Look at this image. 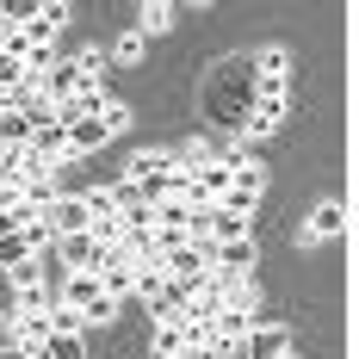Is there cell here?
Here are the masks:
<instances>
[{
	"label": "cell",
	"instance_id": "cell-1",
	"mask_svg": "<svg viewBox=\"0 0 359 359\" xmlns=\"http://www.w3.org/2000/svg\"><path fill=\"white\" fill-rule=\"evenodd\" d=\"M87 198L81 192H56L50 198V211H43V229H50V242H69V236H87Z\"/></svg>",
	"mask_w": 359,
	"mask_h": 359
},
{
	"label": "cell",
	"instance_id": "cell-2",
	"mask_svg": "<svg viewBox=\"0 0 359 359\" xmlns=\"http://www.w3.org/2000/svg\"><path fill=\"white\" fill-rule=\"evenodd\" d=\"M205 260H211V279H248L254 242H248V236H242V242H211V248H205Z\"/></svg>",
	"mask_w": 359,
	"mask_h": 359
},
{
	"label": "cell",
	"instance_id": "cell-3",
	"mask_svg": "<svg viewBox=\"0 0 359 359\" xmlns=\"http://www.w3.org/2000/svg\"><path fill=\"white\" fill-rule=\"evenodd\" d=\"M285 353H291V341H285V328H273V323H254L242 334V359H285Z\"/></svg>",
	"mask_w": 359,
	"mask_h": 359
},
{
	"label": "cell",
	"instance_id": "cell-4",
	"mask_svg": "<svg viewBox=\"0 0 359 359\" xmlns=\"http://www.w3.org/2000/svg\"><path fill=\"white\" fill-rule=\"evenodd\" d=\"M304 236H310V242H328V236H347V205H341V198H323V205L310 211V223H304Z\"/></svg>",
	"mask_w": 359,
	"mask_h": 359
},
{
	"label": "cell",
	"instance_id": "cell-5",
	"mask_svg": "<svg viewBox=\"0 0 359 359\" xmlns=\"http://www.w3.org/2000/svg\"><path fill=\"white\" fill-rule=\"evenodd\" d=\"M62 130H69V155H74V161H81V155H93L100 143H111V137H106V124H100V118H69Z\"/></svg>",
	"mask_w": 359,
	"mask_h": 359
},
{
	"label": "cell",
	"instance_id": "cell-6",
	"mask_svg": "<svg viewBox=\"0 0 359 359\" xmlns=\"http://www.w3.org/2000/svg\"><path fill=\"white\" fill-rule=\"evenodd\" d=\"M161 174H180L174 149H143V155H130V180H161Z\"/></svg>",
	"mask_w": 359,
	"mask_h": 359
},
{
	"label": "cell",
	"instance_id": "cell-7",
	"mask_svg": "<svg viewBox=\"0 0 359 359\" xmlns=\"http://www.w3.org/2000/svg\"><path fill=\"white\" fill-rule=\"evenodd\" d=\"M43 359H87V334H81V328H50Z\"/></svg>",
	"mask_w": 359,
	"mask_h": 359
},
{
	"label": "cell",
	"instance_id": "cell-8",
	"mask_svg": "<svg viewBox=\"0 0 359 359\" xmlns=\"http://www.w3.org/2000/svg\"><path fill=\"white\" fill-rule=\"evenodd\" d=\"M155 359H174V353H186V310H180L174 323H155V347H149Z\"/></svg>",
	"mask_w": 359,
	"mask_h": 359
},
{
	"label": "cell",
	"instance_id": "cell-9",
	"mask_svg": "<svg viewBox=\"0 0 359 359\" xmlns=\"http://www.w3.org/2000/svg\"><path fill=\"white\" fill-rule=\"evenodd\" d=\"M174 19H180V6H168V0H149L143 13H137V25H130V32H137V37H155V32H168Z\"/></svg>",
	"mask_w": 359,
	"mask_h": 359
},
{
	"label": "cell",
	"instance_id": "cell-10",
	"mask_svg": "<svg viewBox=\"0 0 359 359\" xmlns=\"http://www.w3.org/2000/svg\"><path fill=\"white\" fill-rule=\"evenodd\" d=\"M254 328V316H242V310H217L211 316V334H217V347H236L242 334Z\"/></svg>",
	"mask_w": 359,
	"mask_h": 359
},
{
	"label": "cell",
	"instance_id": "cell-11",
	"mask_svg": "<svg viewBox=\"0 0 359 359\" xmlns=\"http://www.w3.org/2000/svg\"><path fill=\"white\" fill-rule=\"evenodd\" d=\"M254 74H260V81H285V74H291V56L279 50V43H266V50L254 56Z\"/></svg>",
	"mask_w": 359,
	"mask_h": 359
},
{
	"label": "cell",
	"instance_id": "cell-12",
	"mask_svg": "<svg viewBox=\"0 0 359 359\" xmlns=\"http://www.w3.org/2000/svg\"><path fill=\"white\" fill-rule=\"evenodd\" d=\"M56 304H50V291L32 285V291H13V316H50Z\"/></svg>",
	"mask_w": 359,
	"mask_h": 359
},
{
	"label": "cell",
	"instance_id": "cell-13",
	"mask_svg": "<svg viewBox=\"0 0 359 359\" xmlns=\"http://www.w3.org/2000/svg\"><path fill=\"white\" fill-rule=\"evenodd\" d=\"M19 143H32V118L0 111V149H19Z\"/></svg>",
	"mask_w": 359,
	"mask_h": 359
},
{
	"label": "cell",
	"instance_id": "cell-14",
	"mask_svg": "<svg viewBox=\"0 0 359 359\" xmlns=\"http://www.w3.org/2000/svg\"><path fill=\"white\" fill-rule=\"evenodd\" d=\"M106 192H111V205H118V217H124V211H149V205H143V186H137L130 174L118 180V186H106Z\"/></svg>",
	"mask_w": 359,
	"mask_h": 359
},
{
	"label": "cell",
	"instance_id": "cell-15",
	"mask_svg": "<svg viewBox=\"0 0 359 359\" xmlns=\"http://www.w3.org/2000/svg\"><path fill=\"white\" fill-rule=\"evenodd\" d=\"M6 279H13V291H32V285H43V254L19 260V266H6Z\"/></svg>",
	"mask_w": 359,
	"mask_h": 359
},
{
	"label": "cell",
	"instance_id": "cell-16",
	"mask_svg": "<svg viewBox=\"0 0 359 359\" xmlns=\"http://www.w3.org/2000/svg\"><path fill=\"white\" fill-rule=\"evenodd\" d=\"M100 124H106V137H124V130H130V106H124V100H106Z\"/></svg>",
	"mask_w": 359,
	"mask_h": 359
},
{
	"label": "cell",
	"instance_id": "cell-17",
	"mask_svg": "<svg viewBox=\"0 0 359 359\" xmlns=\"http://www.w3.org/2000/svg\"><path fill=\"white\" fill-rule=\"evenodd\" d=\"M19 260H32V242H25V229L0 242V266H19Z\"/></svg>",
	"mask_w": 359,
	"mask_h": 359
},
{
	"label": "cell",
	"instance_id": "cell-18",
	"mask_svg": "<svg viewBox=\"0 0 359 359\" xmlns=\"http://www.w3.org/2000/svg\"><path fill=\"white\" fill-rule=\"evenodd\" d=\"M111 56H118V62H137V56H143V37H137V32H124L118 43H111Z\"/></svg>",
	"mask_w": 359,
	"mask_h": 359
},
{
	"label": "cell",
	"instance_id": "cell-19",
	"mask_svg": "<svg viewBox=\"0 0 359 359\" xmlns=\"http://www.w3.org/2000/svg\"><path fill=\"white\" fill-rule=\"evenodd\" d=\"M19 81H25V69H19V62H13V56H6V50H0V93H13V87H19Z\"/></svg>",
	"mask_w": 359,
	"mask_h": 359
},
{
	"label": "cell",
	"instance_id": "cell-20",
	"mask_svg": "<svg viewBox=\"0 0 359 359\" xmlns=\"http://www.w3.org/2000/svg\"><path fill=\"white\" fill-rule=\"evenodd\" d=\"M0 211H19V180H0Z\"/></svg>",
	"mask_w": 359,
	"mask_h": 359
}]
</instances>
